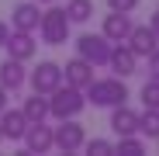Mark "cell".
Segmentation results:
<instances>
[{
  "label": "cell",
  "instance_id": "6da1fadb",
  "mask_svg": "<svg viewBox=\"0 0 159 156\" xmlns=\"http://www.w3.org/2000/svg\"><path fill=\"white\" fill-rule=\"evenodd\" d=\"M83 94H87V104H93V108H114L131 97L121 76H93V83Z\"/></svg>",
  "mask_w": 159,
  "mask_h": 156
},
{
  "label": "cell",
  "instance_id": "e0dca14e",
  "mask_svg": "<svg viewBox=\"0 0 159 156\" xmlns=\"http://www.w3.org/2000/svg\"><path fill=\"white\" fill-rule=\"evenodd\" d=\"M21 111H24V118H28V121H48V118H52V115H48V94L31 90V97H24Z\"/></svg>",
  "mask_w": 159,
  "mask_h": 156
},
{
  "label": "cell",
  "instance_id": "d6986e66",
  "mask_svg": "<svg viewBox=\"0 0 159 156\" xmlns=\"http://www.w3.org/2000/svg\"><path fill=\"white\" fill-rule=\"evenodd\" d=\"M66 14L73 24H87L93 17V0H66Z\"/></svg>",
  "mask_w": 159,
  "mask_h": 156
},
{
  "label": "cell",
  "instance_id": "cb8c5ba5",
  "mask_svg": "<svg viewBox=\"0 0 159 156\" xmlns=\"http://www.w3.org/2000/svg\"><path fill=\"white\" fill-rule=\"evenodd\" d=\"M145 63H149V76H156V80H159V45L145 56Z\"/></svg>",
  "mask_w": 159,
  "mask_h": 156
},
{
  "label": "cell",
  "instance_id": "603a6c76",
  "mask_svg": "<svg viewBox=\"0 0 159 156\" xmlns=\"http://www.w3.org/2000/svg\"><path fill=\"white\" fill-rule=\"evenodd\" d=\"M111 11H121V14H135L139 11V0H107Z\"/></svg>",
  "mask_w": 159,
  "mask_h": 156
},
{
  "label": "cell",
  "instance_id": "7402d4cb",
  "mask_svg": "<svg viewBox=\"0 0 159 156\" xmlns=\"http://www.w3.org/2000/svg\"><path fill=\"white\" fill-rule=\"evenodd\" d=\"M83 153H90V156H111L114 153V142L111 139H87L83 142Z\"/></svg>",
  "mask_w": 159,
  "mask_h": 156
},
{
  "label": "cell",
  "instance_id": "277c9868",
  "mask_svg": "<svg viewBox=\"0 0 159 156\" xmlns=\"http://www.w3.org/2000/svg\"><path fill=\"white\" fill-rule=\"evenodd\" d=\"M111 49H114V42H107L104 35H80L76 38V56H83L87 63H93V69L97 66H107Z\"/></svg>",
  "mask_w": 159,
  "mask_h": 156
},
{
  "label": "cell",
  "instance_id": "7c38bea8",
  "mask_svg": "<svg viewBox=\"0 0 159 156\" xmlns=\"http://www.w3.org/2000/svg\"><path fill=\"white\" fill-rule=\"evenodd\" d=\"M0 132H4V139H11V142H21L24 132H28V118H24V111L7 104V108L0 111Z\"/></svg>",
  "mask_w": 159,
  "mask_h": 156
},
{
  "label": "cell",
  "instance_id": "30bf717a",
  "mask_svg": "<svg viewBox=\"0 0 159 156\" xmlns=\"http://www.w3.org/2000/svg\"><path fill=\"white\" fill-rule=\"evenodd\" d=\"M42 4H35V0H21V4H14L11 11V28L17 31H38V21H42Z\"/></svg>",
  "mask_w": 159,
  "mask_h": 156
},
{
  "label": "cell",
  "instance_id": "ba28073f",
  "mask_svg": "<svg viewBox=\"0 0 159 156\" xmlns=\"http://www.w3.org/2000/svg\"><path fill=\"white\" fill-rule=\"evenodd\" d=\"M4 49H7V56H11V59H21V63H28V59L35 56V52H38L35 31H17V28H11V35H7Z\"/></svg>",
  "mask_w": 159,
  "mask_h": 156
},
{
  "label": "cell",
  "instance_id": "83f0119b",
  "mask_svg": "<svg viewBox=\"0 0 159 156\" xmlns=\"http://www.w3.org/2000/svg\"><path fill=\"white\" fill-rule=\"evenodd\" d=\"M35 4H45V7H48V4H56V0H35Z\"/></svg>",
  "mask_w": 159,
  "mask_h": 156
},
{
  "label": "cell",
  "instance_id": "f546056e",
  "mask_svg": "<svg viewBox=\"0 0 159 156\" xmlns=\"http://www.w3.org/2000/svg\"><path fill=\"white\" fill-rule=\"evenodd\" d=\"M156 142H159V139H156Z\"/></svg>",
  "mask_w": 159,
  "mask_h": 156
},
{
  "label": "cell",
  "instance_id": "7a4b0ae2",
  "mask_svg": "<svg viewBox=\"0 0 159 156\" xmlns=\"http://www.w3.org/2000/svg\"><path fill=\"white\" fill-rule=\"evenodd\" d=\"M87 108V94L80 87H69V83H59L56 90L48 94V115L62 121V118H80Z\"/></svg>",
  "mask_w": 159,
  "mask_h": 156
},
{
  "label": "cell",
  "instance_id": "9a60e30c",
  "mask_svg": "<svg viewBox=\"0 0 159 156\" xmlns=\"http://www.w3.org/2000/svg\"><path fill=\"white\" fill-rule=\"evenodd\" d=\"M131 28H135V21H131V14H121V11H111L107 17H104V24H100V35L107 38V42H125Z\"/></svg>",
  "mask_w": 159,
  "mask_h": 156
},
{
  "label": "cell",
  "instance_id": "8992f818",
  "mask_svg": "<svg viewBox=\"0 0 159 156\" xmlns=\"http://www.w3.org/2000/svg\"><path fill=\"white\" fill-rule=\"evenodd\" d=\"M28 83H31V90H38V94H52V90L62 83V66L52 63V59H42V63L28 73Z\"/></svg>",
  "mask_w": 159,
  "mask_h": 156
},
{
  "label": "cell",
  "instance_id": "f1b7e54d",
  "mask_svg": "<svg viewBox=\"0 0 159 156\" xmlns=\"http://www.w3.org/2000/svg\"><path fill=\"white\" fill-rule=\"evenodd\" d=\"M0 142H4V132H0Z\"/></svg>",
  "mask_w": 159,
  "mask_h": 156
},
{
  "label": "cell",
  "instance_id": "8fae6325",
  "mask_svg": "<svg viewBox=\"0 0 159 156\" xmlns=\"http://www.w3.org/2000/svg\"><path fill=\"white\" fill-rule=\"evenodd\" d=\"M62 83H69V87H80V90H87V87L93 83V63H87L83 56L69 59V63L62 66Z\"/></svg>",
  "mask_w": 159,
  "mask_h": 156
},
{
  "label": "cell",
  "instance_id": "484cf974",
  "mask_svg": "<svg viewBox=\"0 0 159 156\" xmlns=\"http://www.w3.org/2000/svg\"><path fill=\"white\" fill-rule=\"evenodd\" d=\"M7 35H11V28H7V21H0V49H4V42H7Z\"/></svg>",
  "mask_w": 159,
  "mask_h": 156
},
{
  "label": "cell",
  "instance_id": "4316f807",
  "mask_svg": "<svg viewBox=\"0 0 159 156\" xmlns=\"http://www.w3.org/2000/svg\"><path fill=\"white\" fill-rule=\"evenodd\" d=\"M4 108H7V90L0 87V111H4Z\"/></svg>",
  "mask_w": 159,
  "mask_h": 156
},
{
  "label": "cell",
  "instance_id": "d4e9b609",
  "mask_svg": "<svg viewBox=\"0 0 159 156\" xmlns=\"http://www.w3.org/2000/svg\"><path fill=\"white\" fill-rule=\"evenodd\" d=\"M149 28H152V31H156V35H159V7H156V11H152V14H149Z\"/></svg>",
  "mask_w": 159,
  "mask_h": 156
},
{
  "label": "cell",
  "instance_id": "4fadbf2b",
  "mask_svg": "<svg viewBox=\"0 0 159 156\" xmlns=\"http://www.w3.org/2000/svg\"><path fill=\"white\" fill-rule=\"evenodd\" d=\"M24 83H28V69H24V63L7 56L4 63H0V87H4L7 94H17Z\"/></svg>",
  "mask_w": 159,
  "mask_h": 156
},
{
  "label": "cell",
  "instance_id": "3957f363",
  "mask_svg": "<svg viewBox=\"0 0 159 156\" xmlns=\"http://www.w3.org/2000/svg\"><path fill=\"white\" fill-rule=\"evenodd\" d=\"M69 31H73V21H69L66 7L48 4V11H42V21H38L42 42H45V45H66V42H69Z\"/></svg>",
  "mask_w": 159,
  "mask_h": 156
},
{
  "label": "cell",
  "instance_id": "ffe728a7",
  "mask_svg": "<svg viewBox=\"0 0 159 156\" xmlns=\"http://www.w3.org/2000/svg\"><path fill=\"white\" fill-rule=\"evenodd\" d=\"M114 153H125V156H142V153H145V139H142L139 132H135V135H118Z\"/></svg>",
  "mask_w": 159,
  "mask_h": 156
},
{
  "label": "cell",
  "instance_id": "52a82bcc",
  "mask_svg": "<svg viewBox=\"0 0 159 156\" xmlns=\"http://www.w3.org/2000/svg\"><path fill=\"white\" fill-rule=\"evenodd\" d=\"M24 153H52L56 149V135H52V125L48 121H28V132H24Z\"/></svg>",
  "mask_w": 159,
  "mask_h": 156
},
{
  "label": "cell",
  "instance_id": "5b68a950",
  "mask_svg": "<svg viewBox=\"0 0 159 156\" xmlns=\"http://www.w3.org/2000/svg\"><path fill=\"white\" fill-rule=\"evenodd\" d=\"M52 135H56V149L59 153H80L87 142V132L83 125H80L76 118H62L56 128H52Z\"/></svg>",
  "mask_w": 159,
  "mask_h": 156
},
{
  "label": "cell",
  "instance_id": "9c48e42d",
  "mask_svg": "<svg viewBox=\"0 0 159 156\" xmlns=\"http://www.w3.org/2000/svg\"><path fill=\"white\" fill-rule=\"evenodd\" d=\"M107 66H111V73L114 76H121V80H128L131 73H139V56L128 49V42H114V49H111V59H107Z\"/></svg>",
  "mask_w": 159,
  "mask_h": 156
},
{
  "label": "cell",
  "instance_id": "44dd1931",
  "mask_svg": "<svg viewBox=\"0 0 159 156\" xmlns=\"http://www.w3.org/2000/svg\"><path fill=\"white\" fill-rule=\"evenodd\" d=\"M142 108H159V80L156 76H149V80L142 83Z\"/></svg>",
  "mask_w": 159,
  "mask_h": 156
},
{
  "label": "cell",
  "instance_id": "ac0fdd59",
  "mask_svg": "<svg viewBox=\"0 0 159 156\" xmlns=\"http://www.w3.org/2000/svg\"><path fill=\"white\" fill-rule=\"evenodd\" d=\"M139 135L142 139H159V108H145L139 111Z\"/></svg>",
  "mask_w": 159,
  "mask_h": 156
},
{
  "label": "cell",
  "instance_id": "5bb4252c",
  "mask_svg": "<svg viewBox=\"0 0 159 156\" xmlns=\"http://www.w3.org/2000/svg\"><path fill=\"white\" fill-rule=\"evenodd\" d=\"M107 125H111L114 135H135V132H139V111H131L128 101H125V104H114Z\"/></svg>",
  "mask_w": 159,
  "mask_h": 156
},
{
  "label": "cell",
  "instance_id": "2e32d148",
  "mask_svg": "<svg viewBox=\"0 0 159 156\" xmlns=\"http://www.w3.org/2000/svg\"><path fill=\"white\" fill-rule=\"evenodd\" d=\"M125 42H128V49L135 52L139 59H145L149 52H152V49L159 45V35H156V31L149 28V24H135V28L128 31V38H125Z\"/></svg>",
  "mask_w": 159,
  "mask_h": 156
}]
</instances>
